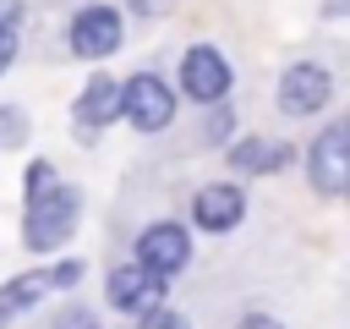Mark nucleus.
<instances>
[{
  "instance_id": "f257e3e1",
  "label": "nucleus",
  "mask_w": 350,
  "mask_h": 329,
  "mask_svg": "<svg viewBox=\"0 0 350 329\" xmlns=\"http://www.w3.org/2000/svg\"><path fill=\"white\" fill-rule=\"evenodd\" d=\"M77 214H82V197H77V186H44L38 197H27L22 241H27L33 252H49V247H60V241L71 236Z\"/></svg>"
},
{
  "instance_id": "f03ea898",
  "label": "nucleus",
  "mask_w": 350,
  "mask_h": 329,
  "mask_svg": "<svg viewBox=\"0 0 350 329\" xmlns=\"http://www.w3.org/2000/svg\"><path fill=\"white\" fill-rule=\"evenodd\" d=\"M120 115L137 126V132H159V126H170V115H175V93L159 82V77H131V82H120Z\"/></svg>"
},
{
  "instance_id": "7ed1b4c3",
  "label": "nucleus",
  "mask_w": 350,
  "mask_h": 329,
  "mask_svg": "<svg viewBox=\"0 0 350 329\" xmlns=\"http://www.w3.org/2000/svg\"><path fill=\"white\" fill-rule=\"evenodd\" d=\"M186 258H191V236L180 230V225H148L142 230V241H137V269H148L153 280H164L170 285V274L175 269H186Z\"/></svg>"
},
{
  "instance_id": "20e7f679",
  "label": "nucleus",
  "mask_w": 350,
  "mask_h": 329,
  "mask_svg": "<svg viewBox=\"0 0 350 329\" xmlns=\"http://www.w3.org/2000/svg\"><path fill=\"white\" fill-rule=\"evenodd\" d=\"M306 170H312V181H317V192H345V181H350V126H328L317 143H312V154H306Z\"/></svg>"
},
{
  "instance_id": "39448f33",
  "label": "nucleus",
  "mask_w": 350,
  "mask_h": 329,
  "mask_svg": "<svg viewBox=\"0 0 350 329\" xmlns=\"http://www.w3.org/2000/svg\"><path fill=\"white\" fill-rule=\"evenodd\" d=\"M180 88L191 93V99H224L230 93V60L213 49V44H191L186 49V60H180Z\"/></svg>"
},
{
  "instance_id": "423d86ee",
  "label": "nucleus",
  "mask_w": 350,
  "mask_h": 329,
  "mask_svg": "<svg viewBox=\"0 0 350 329\" xmlns=\"http://www.w3.org/2000/svg\"><path fill=\"white\" fill-rule=\"evenodd\" d=\"M71 49L82 60H98V55H115L120 49V16L109 5H88L71 16Z\"/></svg>"
},
{
  "instance_id": "0eeeda50",
  "label": "nucleus",
  "mask_w": 350,
  "mask_h": 329,
  "mask_svg": "<svg viewBox=\"0 0 350 329\" xmlns=\"http://www.w3.org/2000/svg\"><path fill=\"white\" fill-rule=\"evenodd\" d=\"M323 104H328V71L312 66V60L290 66L284 82H279V110L284 115H317Z\"/></svg>"
},
{
  "instance_id": "6e6552de",
  "label": "nucleus",
  "mask_w": 350,
  "mask_h": 329,
  "mask_svg": "<svg viewBox=\"0 0 350 329\" xmlns=\"http://www.w3.org/2000/svg\"><path fill=\"white\" fill-rule=\"evenodd\" d=\"M104 296H109V307H120V313H153V307L164 302V280H153L148 269H115Z\"/></svg>"
},
{
  "instance_id": "1a4fd4ad",
  "label": "nucleus",
  "mask_w": 350,
  "mask_h": 329,
  "mask_svg": "<svg viewBox=\"0 0 350 329\" xmlns=\"http://www.w3.org/2000/svg\"><path fill=\"white\" fill-rule=\"evenodd\" d=\"M191 214H197L202 230H235L241 214H246V197H241V186H202Z\"/></svg>"
},
{
  "instance_id": "9d476101",
  "label": "nucleus",
  "mask_w": 350,
  "mask_h": 329,
  "mask_svg": "<svg viewBox=\"0 0 350 329\" xmlns=\"http://www.w3.org/2000/svg\"><path fill=\"white\" fill-rule=\"evenodd\" d=\"M120 115V82L115 77H93L88 88H82V99H77V126L82 132H98V126H109Z\"/></svg>"
},
{
  "instance_id": "9b49d317",
  "label": "nucleus",
  "mask_w": 350,
  "mask_h": 329,
  "mask_svg": "<svg viewBox=\"0 0 350 329\" xmlns=\"http://www.w3.org/2000/svg\"><path fill=\"white\" fill-rule=\"evenodd\" d=\"M235 170H252V175H268V170H284L290 164V143H262V137H246L230 148Z\"/></svg>"
},
{
  "instance_id": "f8f14e48",
  "label": "nucleus",
  "mask_w": 350,
  "mask_h": 329,
  "mask_svg": "<svg viewBox=\"0 0 350 329\" xmlns=\"http://www.w3.org/2000/svg\"><path fill=\"white\" fill-rule=\"evenodd\" d=\"M44 291H49V280H44V274H16V280L0 291V318H11V313H22V307H33Z\"/></svg>"
},
{
  "instance_id": "ddd939ff",
  "label": "nucleus",
  "mask_w": 350,
  "mask_h": 329,
  "mask_svg": "<svg viewBox=\"0 0 350 329\" xmlns=\"http://www.w3.org/2000/svg\"><path fill=\"white\" fill-rule=\"evenodd\" d=\"M137 329H191L180 313H170V307H153V313H142V324Z\"/></svg>"
},
{
  "instance_id": "4468645a",
  "label": "nucleus",
  "mask_w": 350,
  "mask_h": 329,
  "mask_svg": "<svg viewBox=\"0 0 350 329\" xmlns=\"http://www.w3.org/2000/svg\"><path fill=\"white\" fill-rule=\"evenodd\" d=\"M44 186H55V170H49L44 159H33V164H27V197H38Z\"/></svg>"
},
{
  "instance_id": "2eb2a0df",
  "label": "nucleus",
  "mask_w": 350,
  "mask_h": 329,
  "mask_svg": "<svg viewBox=\"0 0 350 329\" xmlns=\"http://www.w3.org/2000/svg\"><path fill=\"white\" fill-rule=\"evenodd\" d=\"M22 132H27V126H22V115H16V110H0V143H5V148H16V143H22Z\"/></svg>"
},
{
  "instance_id": "dca6fc26",
  "label": "nucleus",
  "mask_w": 350,
  "mask_h": 329,
  "mask_svg": "<svg viewBox=\"0 0 350 329\" xmlns=\"http://www.w3.org/2000/svg\"><path fill=\"white\" fill-rule=\"evenodd\" d=\"M44 280H49V285H77V280H82V269H77V263H55Z\"/></svg>"
},
{
  "instance_id": "f3484780",
  "label": "nucleus",
  "mask_w": 350,
  "mask_h": 329,
  "mask_svg": "<svg viewBox=\"0 0 350 329\" xmlns=\"http://www.w3.org/2000/svg\"><path fill=\"white\" fill-rule=\"evenodd\" d=\"M16 60V27H0V71Z\"/></svg>"
},
{
  "instance_id": "a211bd4d",
  "label": "nucleus",
  "mask_w": 350,
  "mask_h": 329,
  "mask_svg": "<svg viewBox=\"0 0 350 329\" xmlns=\"http://www.w3.org/2000/svg\"><path fill=\"white\" fill-rule=\"evenodd\" d=\"M55 329H104V324H93L88 313H60V324Z\"/></svg>"
},
{
  "instance_id": "6ab92c4d",
  "label": "nucleus",
  "mask_w": 350,
  "mask_h": 329,
  "mask_svg": "<svg viewBox=\"0 0 350 329\" xmlns=\"http://www.w3.org/2000/svg\"><path fill=\"white\" fill-rule=\"evenodd\" d=\"M235 329H284V324H279V318H268V313H252V318H241Z\"/></svg>"
},
{
  "instance_id": "aec40b11",
  "label": "nucleus",
  "mask_w": 350,
  "mask_h": 329,
  "mask_svg": "<svg viewBox=\"0 0 350 329\" xmlns=\"http://www.w3.org/2000/svg\"><path fill=\"white\" fill-rule=\"evenodd\" d=\"M16 16H22V0H0V27H16Z\"/></svg>"
},
{
  "instance_id": "412c9836",
  "label": "nucleus",
  "mask_w": 350,
  "mask_h": 329,
  "mask_svg": "<svg viewBox=\"0 0 350 329\" xmlns=\"http://www.w3.org/2000/svg\"><path fill=\"white\" fill-rule=\"evenodd\" d=\"M175 0H131V11H142V16H159V11H170Z\"/></svg>"
}]
</instances>
